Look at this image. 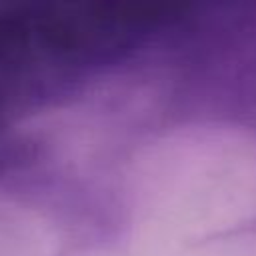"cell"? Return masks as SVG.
<instances>
[{
  "label": "cell",
  "mask_w": 256,
  "mask_h": 256,
  "mask_svg": "<svg viewBox=\"0 0 256 256\" xmlns=\"http://www.w3.org/2000/svg\"><path fill=\"white\" fill-rule=\"evenodd\" d=\"M0 256H256V122L136 102L2 128Z\"/></svg>",
  "instance_id": "6da1fadb"
}]
</instances>
